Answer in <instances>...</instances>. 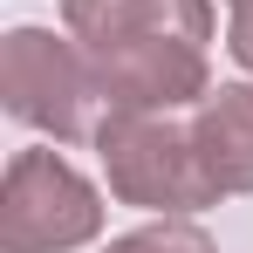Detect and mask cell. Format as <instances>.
<instances>
[{
  "label": "cell",
  "instance_id": "obj_1",
  "mask_svg": "<svg viewBox=\"0 0 253 253\" xmlns=\"http://www.w3.org/2000/svg\"><path fill=\"white\" fill-rule=\"evenodd\" d=\"M96 158L110 178V199L158 219H192V212L219 206V185L199 165L192 124L178 117H151V110H103L96 124Z\"/></svg>",
  "mask_w": 253,
  "mask_h": 253
},
{
  "label": "cell",
  "instance_id": "obj_2",
  "mask_svg": "<svg viewBox=\"0 0 253 253\" xmlns=\"http://www.w3.org/2000/svg\"><path fill=\"white\" fill-rule=\"evenodd\" d=\"M0 103L7 117L28 130H42L55 144H83L96 137L103 117H89L96 103V76H89L83 42L55 35V28H14L0 42Z\"/></svg>",
  "mask_w": 253,
  "mask_h": 253
},
{
  "label": "cell",
  "instance_id": "obj_3",
  "mask_svg": "<svg viewBox=\"0 0 253 253\" xmlns=\"http://www.w3.org/2000/svg\"><path fill=\"white\" fill-rule=\"evenodd\" d=\"M103 233V192L62 151H14L0 185V253H76Z\"/></svg>",
  "mask_w": 253,
  "mask_h": 253
},
{
  "label": "cell",
  "instance_id": "obj_4",
  "mask_svg": "<svg viewBox=\"0 0 253 253\" xmlns=\"http://www.w3.org/2000/svg\"><path fill=\"white\" fill-rule=\"evenodd\" d=\"M83 55H89L103 110L178 117V110H199L212 96L206 42H185V35H117V42H83Z\"/></svg>",
  "mask_w": 253,
  "mask_h": 253
},
{
  "label": "cell",
  "instance_id": "obj_5",
  "mask_svg": "<svg viewBox=\"0 0 253 253\" xmlns=\"http://www.w3.org/2000/svg\"><path fill=\"white\" fill-rule=\"evenodd\" d=\"M199 165L219 185V199L253 192V83H212V96L192 110Z\"/></svg>",
  "mask_w": 253,
  "mask_h": 253
},
{
  "label": "cell",
  "instance_id": "obj_6",
  "mask_svg": "<svg viewBox=\"0 0 253 253\" xmlns=\"http://www.w3.org/2000/svg\"><path fill=\"white\" fill-rule=\"evenodd\" d=\"M62 28L76 42H117V35L212 42V0H62Z\"/></svg>",
  "mask_w": 253,
  "mask_h": 253
},
{
  "label": "cell",
  "instance_id": "obj_7",
  "mask_svg": "<svg viewBox=\"0 0 253 253\" xmlns=\"http://www.w3.org/2000/svg\"><path fill=\"white\" fill-rule=\"evenodd\" d=\"M103 253H219V247H212V233L199 219H151L137 233H117Z\"/></svg>",
  "mask_w": 253,
  "mask_h": 253
},
{
  "label": "cell",
  "instance_id": "obj_8",
  "mask_svg": "<svg viewBox=\"0 0 253 253\" xmlns=\"http://www.w3.org/2000/svg\"><path fill=\"white\" fill-rule=\"evenodd\" d=\"M226 14H233V28H226V48H233V62L253 76V0H226Z\"/></svg>",
  "mask_w": 253,
  "mask_h": 253
}]
</instances>
